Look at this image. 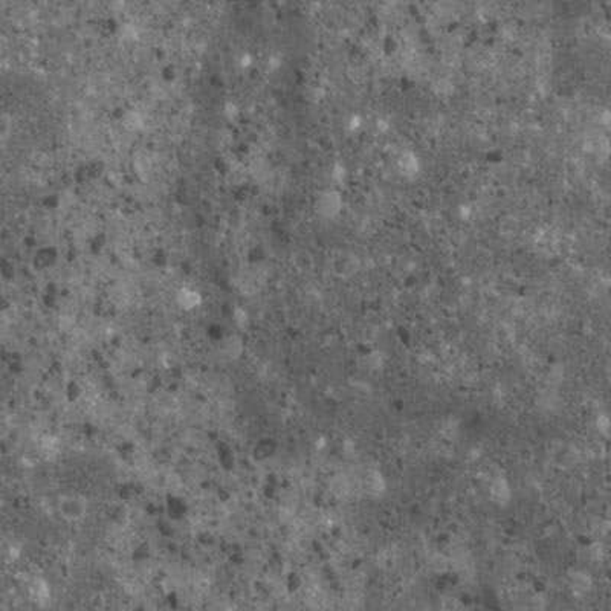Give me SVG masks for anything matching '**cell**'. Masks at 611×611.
I'll return each mask as SVG.
<instances>
[{
	"label": "cell",
	"mask_w": 611,
	"mask_h": 611,
	"mask_svg": "<svg viewBox=\"0 0 611 611\" xmlns=\"http://www.w3.org/2000/svg\"><path fill=\"white\" fill-rule=\"evenodd\" d=\"M58 509H60L62 517L66 521H80L84 518L87 512V503L80 496H64L60 503H58Z\"/></svg>",
	"instance_id": "obj_1"
},
{
	"label": "cell",
	"mask_w": 611,
	"mask_h": 611,
	"mask_svg": "<svg viewBox=\"0 0 611 611\" xmlns=\"http://www.w3.org/2000/svg\"><path fill=\"white\" fill-rule=\"evenodd\" d=\"M9 130H11V122H9V120L4 118V116H0V138L8 137Z\"/></svg>",
	"instance_id": "obj_2"
}]
</instances>
